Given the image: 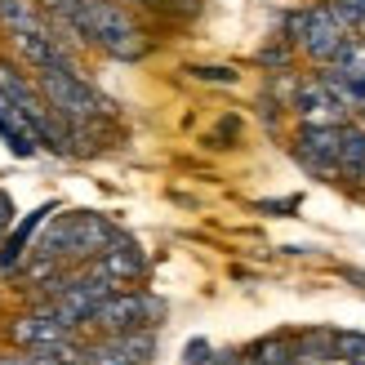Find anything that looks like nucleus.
I'll use <instances>...</instances> for the list:
<instances>
[{"label":"nucleus","instance_id":"21","mask_svg":"<svg viewBox=\"0 0 365 365\" xmlns=\"http://www.w3.org/2000/svg\"><path fill=\"white\" fill-rule=\"evenodd\" d=\"M214 348H210V339H187L182 343V365H214Z\"/></svg>","mask_w":365,"mask_h":365},{"label":"nucleus","instance_id":"2","mask_svg":"<svg viewBox=\"0 0 365 365\" xmlns=\"http://www.w3.org/2000/svg\"><path fill=\"white\" fill-rule=\"evenodd\" d=\"M71 27L85 36V45L103 49L107 58L134 63L148 53V31L138 27V18L120 5V0H81Z\"/></svg>","mask_w":365,"mask_h":365},{"label":"nucleus","instance_id":"15","mask_svg":"<svg viewBox=\"0 0 365 365\" xmlns=\"http://www.w3.org/2000/svg\"><path fill=\"white\" fill-rule=\"evenodd\" d=\"M245 361H254V365H299L294 334H267V339H254L250 348H245Z\"/></svg>","mask_w":365,"mask_h":365},{"label":"nucleus","instance_id":"8","mask_svg":"<svg viewBox=\"0 0 365 365\" xmlns=\"http://www.w3.org/2000/svg\"><path fill=\"white\" fill-rule=\"evenodd\" d=\"M152 356H156V330H130L85 343L81 365H152Z\"/></svg>","mask_w":365,"mask_h":365},{"label":"nucleus","instance_id":"14","mask_svg":"<svg viewBox=\"0 0 365 365\" xmlns=\"http://www.w3.org/2000/svg\"><path fill=\"white\" fill-rule=\"evenodd\" d=\"M294 348H299V365H334L339 361V330H325V325L303 330L294 339Z\"/></svg>","mask_w":365,"mask_h":365},{"label":"nucleus","instance_id":"12","mask_svg":"<svg viewBox=\"0 0 365 365\" xmlns=\"http://www.w3.org/2000/svg\"><path fill=\"white\" fill-rule=\"evenodd\" d=\"M53 214V205H41V210H31L23 223H18L5 241H0V272H9V267H23L27 259V241L36 236V227H45V218Z\"/></svg>","mask_w":365,"mask_h":365},{"label":"nucleus","instance_id":"19","mask_svg":"<svg viewBox=\"0 0 365 365\" xmlns=\"http://www.w3.org/2000/svg\"><path fill=\"white\" fill-rule=\"evenodd\" d=\"M294 45H289L285 41V36H277V41H272V45H263L259 49V67H272V71H289V63H294Z\"/></svg>","mask_w":365,"mask_h":365},{"label":"nucleus","instance_id":"31","mask_svg":"<svg viewBox=\"0 0 365 365\" xmlns=\"http://www.w3.org/2000/svg\"><path fill=\"white\" fill-rule=\"evenodd\" d=\"M245 365H254V361H245Z\"/></svg>","mask_w":365,"mask_h":365},{"label":"nucleus","instance_id":"6","mask_svg":"<svg viewBox=\"0 0 365 365\" xmlns=\"http://www.w3.org/2000/svg\"><path fill=\"white\" fill-rule=\"evenodd\" d=\"M165 321V303L148 289H116V294H107L89 325L103 334H130V330H156V325Z\"/></svg>","mask_w":365,"mask_h":365},{"label":"nucleus","instance_id":"11","mask_svg":"<svg viewBox=\"0 0 365 365\" xmlns=\"http://www.w3.org/2000/svg\"><path fill=\"white\" fill-rule=\"evenodd\" d=\"M94 263H98L116 285H138L143 277H148V254H143L134 241H125V236L103 254V259H94Z\"/></svg>","mask_w":365,"mask_h":365},{"label":"nucleus","instance_id":"25","mask_svg":"<svg viewBox=\"0 0 365 365\" xmlns=\"http://www.w3.org/2000/svg\"><path fill=\"white\" fill-rule=\"evenodd\" d=\"M14 232V200H9V192H0V241Z\"/></svg>","mask_w":365,"mask_h":365},{"label":"nucleus","instance_id":"5","mask_svg":"<svg viewBox=\"0 0 365 365\" xmlns=\"http://www.w3.org/2000/svg\"><path fill=\"white\" fill-rule=\"evenodd\" d=\"M285 41L294 45L299 53H307L312 63H321V67H330L334 58H339V49L348 45V36L352 31H343L339 27V18L325 9V0L321 5H312V9H294V14H285Z\"/></svg>","mask_w":365,"mask_h":365},{"label":"nucleus","instance_id":"23","mask_svg":"<svg viewBox=\"0 0 365 365\" xmlns=\"http://www.w3.org/2000/svg\"><path fill=\"white\" fill-rule=\"evenodd\" d=\"M148 9H165V14H196V0H138Z\"/></svg>","mask_w":365,"mask_h":365},{"label":"nucleus","instance_id":"13","mask_svg":"<svg viewBox=\"0 0 365 365\" xmlns=\"http://www.w3.org/2000/svg\"><path fill=\"white\" fill-rule=\"evenodd\" d=\"M0 138H5V148L14 152V156H36V148H41V143H36V134H31V125H27V116L18 112V107L0 94Z\"/></svg>","mask_w":365,"mask_h":365},{"label":"nucleus","instance_id":"27","mask_svg":"<svg viewBox=\"0 0 365 365\" xmlns=\"http://www.w3.org/2000/svg\"><path fill=\"white\" fill-rule=\"evenodd\" d=\"M343 182H352V187H356V192H361V196H365V165H361V170H356V174H352V178H343Z\"/></svg>","mask_w":365,"mask_h":365},{"label":"nucleus","instance_id":"28","mask_svg":"<svg viewBox=\"0 0 365 365\" xmlns=\"http://www.w3.org/2000/svg\"><path fill=\"white\" fill-rule=\"evenodd\" d=\"M0 365H36V361H31V352H27V356H0Z\"/></svg>","mask_w":365,"mask_h":365},{"label":"nucleus","instance_id":"3","mask_svg":"<svg viewBox=\"0 0 365 365\" xmlns=\"http://www.w3.org/2000/svg\"><path fill=\"white\" fill-rule=\"evenodd\" d=\"M0 94H5L18 112L27 116L31 134H36V143H41L45 152H53V156H76V148H71V125L45 103L41 85H31L14 63H0Z\"/></svg>","mask_w":365,"mask_h":365},{"label":"nucleus","instance_id":"7","mask_svg":"<svg viewBox=\"0 0 365 365\" xmlns=\"http://www.w3.org/2000/svg\"><path fill=\"white\" fill-rule=\"evenodd\" d=\"M339 130L343 125H299L289 156L321 182H339Z\"/></svg>","mask_w":365,"mask_h":365},{"label":"nucleus","instance_id":"4","mask_svg":"<svg viewBox=\"0 0 365 365\" xmlns=\"http://www.w3.org/2000/svg\"><path fill=\"white\" fill-rule=\"evenodd\" d=\"M36 85H41L45 103L58 112L67 125H89V120H107L116 116L112 98H103L94 85H89L81 71H36Z\"/></svg>","mask_w":365,"mask_h":365},{"label":"nucleus","instance_id":"26","mask_svg":"<svg viewBox=\"0 0 365 365\" xmlns=\"http://www.w3.org/2000/svg\"><path fill=\"white\" fill-rule=\"evenodd\" d=\"M214 365H245V352H236V348H232V352H218Z\"/></svg>","mask_w":365,"mask_h":365},{"label":"nucleus","instance_id":"22","mask_svg":"<svg viewBox=\"0 0 365 365\" xmlns=\"http://www.w3.org/2000/svg\"><path fill=\"white\" fill-rule=\"evenodd\" d=\"M196 81H210V85H236V71L232 67H187Z\"/></svg>","mask_w":365,"mask_h":365},{"label":"nucleus","instance_id":"16","mask_svg":"<svg viewBox=\"0 0 365 365\" xmlns=\"http://www.w3.org/2000/svg\"><path fill=\"white\" fill-rule=\"evenodd\" d=\"M365 165V125L348 120L339 130V178H352Z\"/></svg>","mask_w":365,"mask_h":365},{"label":"nucleus","instance_id":"30","mask_svg":"<svg viewBox=\"0 0 365 365\" xmlns=\"http://www.w3.org/2000/svg\"><path fill=\"white\" fill-rule=\"evenodd\" d=\"M356 36H361V41H365V27H361V31H356Z\"/></svg>","mask_w":365,"mask_h":365},{"label":"nucleus","instance_id":"10","mask_svg":"<svg viewBox=\"0 0 365 365\" xmlns=\"http://www.w3.org/2000/svg\"><path fill=\"white\" fill-rule=\"evenodd\" d=\"M9 334H14V343H18V348H27V352H41V348H53V343L71 339V325H63L58 317H49L45 307H36V312L18 317V321L9 325Z\"/></svg>","mask_w":365,"mask_h":365},{"label":"nucleus","instance_id":"24","mask_svg":"<svg viewBox=\"0 0 365 365\" xmlns=\"http://www.w3.org/2000/svg\"><path fill=\"white\" fill-rule=\"evenodd\" d=\"M263 214H294L299 210V196H281V200H259Z\"/></svg>","mask_w":365,"mask_h":365},{"label":"nucleus","instance_id":"18","mask_svg":"<svg viewBox=\"0 0 365 365\" xmlns=\"http://www.w3.org/2000/svg\"><path fill=\"white\" fill-rule=\"evenodd\" d=\"M325 9H330L339 18V27L352 31V36L365 27V0H325Z\"/></svg>","mask_w":365,"mask_h":365},{"label":"nucleus","instance_id":"1","mask_svg":"<svg viewBox=\"0 0 365 365\" xmlns=\"http://www.w3.org/2000/svg\"><path fill=\"white\" fill-rule=\"evenodd\" d=\"M116 241H120V227L112 218H103L94 210H76V214H63L58 223L45 227V236H41V245H36L31 259H49L58 267H81V263L103 259Z\"/></svg>","mask_w":365,"mask_h":365},{"label":"nucleus","instance_id":"29","mask_svg":"<svg viewBox=\"0 0 365 365\" xmlns=\"http://www.w3.org/2000/svg\"><path fill=\"white\" fill-rule=\"evenodd\" d=\"M356 120H361V125H365V107H361V112H356Z\"/></svg>","mask_w":365,"mask_h":365},{"label":"nucleus","instance_id":"20","mask_svg":"<svg viewBox=\"0 0 365 365\" xmlns=\"http://www.w3.org/2000/svg\"><path fill=\"white\" fill-rule=\"evenodd\" d=\"M339 361L343 365H365V334L361 330H339Z\"/></svg>","mask_w":365,"mask_h":365},{"label":"nucleus","instance_id":"9","mask_svg":"<svg viewBox=\"0 0 365 365\" xmlns=\"http://www.w3.org/2000/svg\"><path fill=\"white\" fill-rule=\"evenodd\" d=\"M289 112H294L303 125H348V120H352V116L330 98V89H325L321 76H307V81L294 85V103H289Z\"/></svg>","mask_w":365,"mask_h":365},{"label":"nucleus","instance_id":"17","mask_svg":"<svg viewBox=\"0 0 365 365\" xmlns=\"http://www.w3.org/2000/svg\"><path fill=\"white\" fill-rule=\"evenodd\" d=\"M49 14L41 9V0H0V27L9 31H36L45 27Z\"/></svg>","mask_w":365,"mask_h":365}]
</instances>
